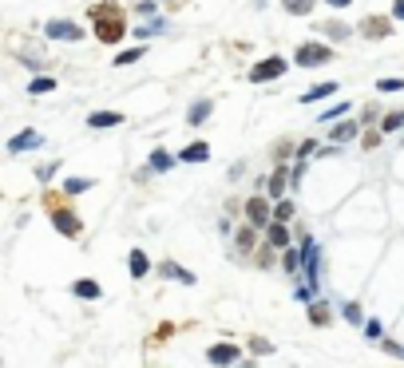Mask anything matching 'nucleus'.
Wrapping results in <instances>:
<instances>
[{
	"mask_svg": "<svg viewBox=\"0 0 404 368\" xmlns=\"http://www.w3.org/2000/svg\"><path fill=\"white\" fill-rule=\"evenodd\" d=\"M250 353H254V356H269V353H274V341H269V337H250Z\"/></svg>",
	"mask_w": 404,
	"mask_h": 368,
	"instance_id": "36",
	"label": "nucleus"
},
{
	"mask_svg": "<svg viewBox=\"0 0 404 368\" xmlns=\"http://www.w3.org/2000/svg\"><path fill=\"white\" fill-rule=\"evenodd\" d=\"M294 301H301V305H309V301H317V289L301 282V285H297V289H294Z\"/></svg>",
	"mask_w": 404,
	"mask_h": 368,
	"instance_id": "39",
	"label": "nucleus"
},
{
	"mask_svg": "<svg viewBox=\"0 0 404 368\" xmlns=\"http://www.w3.org/2000/svg\"><path fill=\"white\" fill-rule=\"evenodd\" d=\"M285 72H290V60H285V56H262V60H254V68L246 72V79L257 87H266V84H274V79H282Z\"/></svg>",
	"mask_w": 404,
	"mask_h": 368,
	"instance_id": "3",
	"label": "nucleus"
},
{
	"mask_svg": "<svg viewBox=\"0 0 404 368\" xmlns=\"http://www.w3.org/2000/svg\"><path fill=\"white\" fill-rule=\"evenodd\" d=\"M278 270H285L290 277L301 273V245H285L282 254H278Z\"/></svg>",
	"mask_w": 404,
	"mask_h": 368,
	"instance_id": "23",
	"label": "nucleus"
},
{
	"mask_svg": "<svg viewBox=\"0 0 404 368\" xmlns=\"http://www.w3.org/2000/svg\"><path fill=\"white\" fill-rule=\"evenodd\" d=\"M278 254H282V250H274V245L262 238V242H257V250L250 254V261H254L257 270H278Z\"/></svg>",
	"mask_w": 404,
	"mask_h": 368,
	"instance_id": "16",
	"label": "nucleus"
},
{
	"mask_svg": "<svg viewBox=\"0 0 404 368\" xmlns=\"http://www.w3.org/2000/svg\"><path fill=\"white\" fill-rule=\"evenodd\" d=\"M341 317L349 321V325H357V329L365 325V313H361V305H357V301H345V305H341Z\"/></svg>",
	"mask_w": 404,
	"mask_h": 368,
	"instance_id": "34",
	"label": "nucleus"
},
{
	"mask_svg": "<svg viewBox=\"0 0 404 368\" xmlns=\"http://www.w3.org/2000/svg\"><path fill=\"white\" fill-rule=\"evenodd\" d=\"M262 238H266L274 250H285V245H294V242H290V238H294V233H290V222H278V218H269V226L262 230Z\"/></svg>",
	"mask_w": 404,
	"mask_h": 368,
	"instance_id": "13",
	"label": "nucleus"
},
{
	"mask_svg": "<svg viewBox=\"0 0 404 368\" xmlns=\"http://www.w3.org/2000/svg\"><path fill=\"white\" fill-rule=\"evenodd\" d=\"M174 159H179V162H210V147H207V143H186Z\"/></svg>",
	"mask_w": 404,
	"mask_h": 368,
	"instance_id": "25",
	"label": "nucleus"
},
{
	"mask_svg": "<svg viewBox=\"0 0 404 368\" xmlns=\"http://www.w3.org/2000/svg\"><path fill=\"white\" fill-rule=\"evenodd\" d=\"M226 174H230V178H242V174H246V162H234V167H230Z\"/></svg>",
	"mask_w": 404,
	"mask_h": 368,
	"instance_id": "50",
	"label": "nucleus"
},
{
	"mask_svg": "<svg viewBox=\"0 0 404 368\" xmlns=\"http://www.w3.org/2000/svg\"><path fill=\"white\" fill-rule=\"evenodd\" d=\"M87 20H91V32L99 44H119L127 36V8L115 0H96L87 8Z\"/></svg>",
	"mask_w": 404,
	"mask_h": 368,
	"instance_id": "1",
	"label": "nucleus"
},
{
	"mask_svg": "<svg viewBox=\"0 0 404 368\" xmlns=\"http://www.w3.org/2000/svg\"><path fill=\"white\" fill-rule=\"evenodd\" d=\"M357 135H361V123H357V119H337V123L329 127V139L337 143V147H345V143H353Z\"/></svg>",
	"mask_w": 404,
	"mask_h": 368,
	"instance_id": "14",
	"label": "nucleus"
},
{
	"mask_svg": "<svg viewBox=\"0 0 404 368\" xmlns=\"http://www.w3.org/2000/svg\"><path fill=\"white\" fill-rule=\"evenodd\" d=\"M242 214H246V222H254L257 230H266L269 218H274V202H269L266 194H250L242 202Z\"/></svg>",
	"mask_w": 404,
	"mask_h": 368,
	"instance_id": "6",
	"label": "nucleus"
},
{
	"mask_svg": "<svg viewBox=\"0 0 404 368\" xmlns=\"http://www.w3.org/2000/svg\"><path fill=\"white\" fill-rule=\"evenodd\" d=\"M210 115H214V99H195V103L186 107V127H202Z\"/></svg>",
	"mask_w": 404,
	"mask_h": 368,
	"instance_id": "18",
	"label": "nucleus"
},
{
	"mask_svg": "<svg viewBox=\"0 0 404 368\" xmlns=\"http://www.w3.org/2000/svg\"><path fill=\"white\" fill-rule=\"evenodd\" d=\"M151 270H155V266H151V258H147V250H139V245H135L131 254H127V273H131L135 282H143V277H147Z\"/></svg>",
	"mask_w": 404,
	"mask_h": 368,
	"instance_id": "15",
	"label": "nucleus"
},
{
	"mask_svg": "<svg viewBox=\"0 0 404 368\" xmlns=\"http://www.w3.org/2000/svg\"><path fill=\"white\" fill-rule=\"evenodd\" d=\"M72 297H80V301H99V297H103V285H99L96 277H75Z\"/></svg>",
	"mask_w": 404,
	"mask_h": 368,
	"instance_id": "17",
	"label": "nucleus"
},
{
	"mask_svg": "<svg viewBox=\"0 0 404 368\" xmlns=\"http://www.w3.org/2000/svg\"><path fill=\"white\" fill-rule=\"evenodd\" d=\"M56 87H60L56 75H32V79H28V95H52Z\"/></svg>",
	"mask_w": 404,
	"mask_h": 368,
	"instance_id": "27",
	"label": "nucleus"
},
{
	"mask_svg": "<svg viewBox=\"0 0 404 368\" xmlns=\"http://www.w3.org/2000/svg\"><path fill=\"white\" fill-rule=\"evenodd\" d=\"M357 139H361V147H365V151H377L380 143H384V131H380V127H365Z\"/></svg>",
	"mask_w": 404,
	"mask_h": 368,
	"instance_id": "31",
	"label": "nucleus"
},
{
	"mask_svg": "<svg viewBox=\"0 0 404 368\" xmlns=\"http://www.w3.org/2000/svg\"><path fill=\"white\" fill-rule=\"evenodd\" d=\"M321 4H329V8H353V0H321Z\"/></svg>",
	"mask_w": 404,
	"mask_h": 368,
	"instance_id": "49",
	"label": "nucleus"
},
{
	"mask_svg": "<svg viewBox=\"0 0 404 368\" xmlns=\"http://www.w3.org/2000/svg\"><path fill=\"white\" fill-rule=\"evenodd\" d=\"M171 332H174V325H159V332H155V341H167Z\"/></svg>",
	"mask_w": 404,
	"mask_h": 368,
	"instance_id": "48",
	"label": "nucleus"
},
{
	"mask_svg": "<svg viewBox=\"0 0 404 368\" xmlns=\"http://www.w3.org/2000/svg\"><path fill=\"white\" fill-rule=\"evenodd\" d=\"M48 214H52V226H56L63 238H72V242H75V238L84 233V222H80V214H75L68 202H56V206H48Z\"/></svg>",
	"mask_w": 404,
	"mask_h": 368,
	"instance_id": "4",
	"label": "nucleus"
},
{
	"mask_svg": "<svg viewBox=\"0 0 404 368\" xmlns=\"http://www.w3.org/2000/svg\"><path fill=\"white\" fill-rule=\"evenodd\" d=\"M337 52L329 48V44H317V40H309V44H297L294 52V63L297 68H321V63H329Z\"/></svg>",
	"mask_w": 404,
	"mask_h": 368,
	"instance_id": "5",
	"label": "nucleus"
},
{
	"mask_svg": "<svg viewBox=\"0 0 404 368\" xmlns=\"http://www.w3.org/2000/svg\"><path fill=\"white\" fill-rule=\"evenodd\" d=\"M392 20H404V0H392Z\"/></svg>",
	"mask_w": 404,
	"mask_h": 368,
	"instance_id": "47",
	"label": "nucleus"
},
{
	"mask_svg": "<svg viewBox=\"0 0 404 368\" xmlns=\"http://www.w3.org/2000/svg\"><path fill=\"white\" fill-rule=\"evenodd\" d=\"M321 266H325V258H321V245L309 238V233H301V277H306V285H313L321 293Z\"/></svg>",
	"mask_w": 404,
	"mask_h": 368,
	"instance_id": "2",
	"label": "nucleus"
},
{
	"mask_svg": "<svg viewBox=\"0 0 404 368\" xmlns=\"http://www.w3.org/2000/svg\"><path fill=\"white\" fill-rule=\"evenodd\" d=\"M96 186V178H63V194L75 198V194H84V190H91Z\"/></svg>",
	"mask_w": 404,
	"mask_h": 368,
	"instance_id": "32",
	"label": "nucleus"
},
{
	"mask_svg": "<svg viewBox=\"0 0 404 368\" xmlns=\"http://www.w3.org/2000/svg\"><path fill=\"white\" fill-rule=\"evenodd\" d=\"M361 329H365V337H368V341H380V337H384V325H380V321H365Z\"/></svg>",
	"mask_w": 404,
	"mask_h": 368,
	"instance_id": "43",
	"label": "nucleus"
},
{
	"mask_svg": "<svg viewBox=\"0 0 404 368\" xmlns=\"http://www.w3.org/2000/svg\"><path fill=\"white\" fill-rule=\"evenodd\" d=\"M380 348H384L389 356H404V344H396V341H384V337H380Z\"/></svg>",
	"mask_w": 404,
	"mask_h": 368,
	"instance_id": "45",
	"label": "nucleus"
},
{
	"mask_svg": "<svg viewBox=\"0 0 404 368\" xmlns=\"http://www.w3.org/2000/svg\"><path fill=\"white\" fill-rule=\"evenodd\" d=\"M365 40H389L392 36V16H380V13H373V16H365L361 20V28H357Z\"/></svg>",
	"mask_w": 404,
	"mask_h": 368,
	"instance_id": "11",
	"label": "nucleus"
},
{
	"mask_svg": "<svg viewBox=\"0 0 404 368\" xmlns=\"http://www.w3.org/2000/svg\"><path fill=\"white\" fill-rule=\"evenodd\" d=\"M230 238H234V254H238V258H250L257 250V242H262V230H257L254 222H242Z\"/></svg>",
	"mask_w": 404,
	"mask_h": 368,
	"instance_id": "8",
	"label": "nucleus"
},
{
	"mask_svg": "<svg viewBox=\"0 0 404 368\" xmlns=\"http://www.w3.org/2000/svg\"><path fill=\"white\" fill-rule=\"evenodd\" d=\"M123 119H127L123 111H91V115H87V127H91V131H107V127H119Z\"/></svg>",
	"mask_w": 404,
	"mask_h": 368,
	"instance_id": "21",
	"label": "nucleus"
},
{
	"mask_svg": "<svg viewBox=\"0 0 404 368\" xmlns=\"http://www.w3.org/2000/svg\"><path fill=\"white\" fill-rule=\"evenodd\" d=\"M155 270H159V277H167V282H183V285H195V282H198L195 273H190V270H183L179 261H159Z\"/></svg>",
	"mask_w": 404,
	"mask_h": 368,
	"instance_id": "19",
	"label": "nucleus"
},
{
	"mask_svg": "<svg viewBox=\"0 0 404 368\" xmlns=\"http://www.w3.org/2000/svg\"><path fill=\"white\" fill-rule=\"evenodd\" d=\"M285 186H290V162H278V167L266 174V198L269 202L285 198Z\"/></svg>",
	"mask_w": 404,
	"mask_h": 368,
	"instance_id": "12",
	"label": "nucleus"
},
{
	"mask_svg": "<svg viewBox=\"0 0 404 368\" xmlns=\"http://www.w3.org/2000/svg\"><path fill=\"white\" fill-rule=\"evenodd\" d=\"M159 4H183V0H159Z\"/></svg>",
	"mask_w": 404,
	"mask_h": 368,
	"instance_id": "53",
	"label": "nucleus"
},
{
	"mask_svg": "<svg viewBox=\"0 0 404 368\" xmlns=\"http://www.w3.org/2000/svg\"><path fill=\"white\" fill-rule=\"evenodd\" d=\"M174 162H179V159H174L171 151H163V147H155V151L147 155V167H151V174H167V171H174Z\"/></svg>",
	"mask_w": 404,
	"mask_h": 368,
	"instance_id": "24",
	"label": "nucleus"
},
{
	"mask_svg": "<svg viewBox=\"0 0 404 368\" xmlns=\"http://www.w3.org/2000/svg\"><path fill=\"white\" fill-rule=\"evenodd\" d=\"M234 360H242V348L234 341H218L207 348V365H214V368H234Z\"/></svg>",
	"mask_w": 404,
	"mask_h": 368,
	"instance_id": "9",
	"label": "nucleus"
},
{
	"mask_svg": "<svg viewBox=\"0 0 404 368\" xmlns=\"http://www.w3.org/2000/svg\"><path fill=\"white\" fill-rule=\"evenodd\" d=\"M401 127H404V111H389V115L380 119V131H384V135H392V131H401Z\"/></svg>",
	"mask_w": 404,
	"mask_h": 368,
	"instance_id": "35",
	"label": "nucleus"
},
{
	"mask_svg": "<svg viewBox=\"0 0 404 368\" xmlns=\"http://www.w3.org/2000/svg\"><path fill=\"white\" fill-rule=\"evenodd\" d=\"M313 28H317L325 40H333V44H341V40L353 36V28L345 24V20H321V24H313Z\"/></svg>",
	"mask_w": 404,
	"mask_h": 368,
	"instance_id": "20",
	"label": "nucleus"
},
{
	"mask_svg": "<svg viewBox=\"0 0 404 368\" xmlns=\"http://www.w3.org/2000/svg\"><path fill=\"white\" fill-rule=\"evenodd\" d=\"M147 56V44H135V48H123V52H115V68H127V63H139Z\"/></svg>",
	"mask_w": 404,
	"mask_h": 368,
	"instance_id": "28",
	"label": "nucleus"
},
{
	"mask_svg": "<svg viewBox=\"0 0 404 368\" xmlns=\"http://www.w3.org/2000/svg\"><path fill=\"white\" fill-rule=\"evenodd\" d=\"M234 368H257V360H234Z\"/></svg>",
	"mask_w": 404,
	"mask_h": 368,
	"instance_id": "52",
	"label": "nucleus"
},
{
	"mask_svg": "<svg viewBox=\"0 0 404 368\" xmlns=\"http://www.w3.org/2000/svg\"><path fill=\"white\" fill-rule=\"evenodd\" d=\"M337 95V84H313L309 91H301V103H317V99Z\"/></svg>",
	"mask_w": 404,
	"mask_h": 368,
	"instance_id": "29",
	"label": "nucleus"
},
{
	"mask_svg": "<svg viewBox=\"0 0 404 368\" xmlns=\"http://www.w3.org/2000/svg\"><path fill=\"white\" fill-rule=\"evenodd\" d=\"M44 36H48L52 44H60V40H68V44H80V40H84V24H75V20H60V16H56V20H48V24H44Z\"/></svg>",
	"mask_w": 404,
	"mask_h": 368,
	"instance_id": "7",
	"label": "nucleus"
},
{
	"mask_svg": "<svg viewBox=\"0 0 404 368\" xmlns=\"http://www.w3.org/2000/svg\"><path fill=\"white\" fill-rule=\"evenodd\" d=\"M131 13H139L143 20H147V16H159V0H139V4H135Z\"/></svg>",
	"mask_w": 404,
	"mask_h": 368,
	"instance_id": "40",
	"label": "nucleus"
},
{
	"mask_svg": "<svg viewBox=\"0 0 404 368\" xmlns=\"http://www.w3.org/2000/svg\"><path fill=\"white\" fill-rule=\"evenodd\" d=\"M297 159L306 162V159H313V155H317V143H313V139H306V143H297V151H294Z\"/></svg>",
	"mask_w": 404,
	"mask_h": 368,
	"instance_id": "42",
	"label": "nucleus"
},
{
	"mask_svg": "<svg viewBox=\"0 0 404 368\" xmlns=\"http://www.w3.org/2000/svg\"><path fill=\"white\" fill-rule=\"evenodd\" d=\"M294 143H290V139H285V143H274V162H290L294 159Z\"/></svg>",
	"mask_w": 404,
	"mask_h": 368,
	"instance_id": "38",
	"label": "nucleus"
},
{
	"mask_svg": "<svg viewBox=\"0 0 404 368\" xmlns=\"http://www.w3.org/2000/svg\"><path fill=\"white\" fill-rule=\"evenodd\" d=\"M40 147H44V135L36 127H24V131H16L8 139V155H28V151H40Z\"/></svg>",
	"mask_w": 404,
	"mask_h": 368,
	"instance_id": "10",
	"label": "nucleus"
},
{
	"mask_svg": "<svg viewBox=\"0 0 404 368\" xmlns=\"http://www.w3.org/2000/svg\"><path fill=\"white\" fill-rule=\"evenodd\" d=\"M349 107H353V103H333V107H325L321 111V123H337V119H345V115H349Z\"/></svg>",
	"mask_w": 404,
	"mask_h": 368,
	"instance_id": "33",
	"label": "nucleus"
},
{
	"mask_svg": "<svg viewBox=\"0 0 404 368\" xmlns=\"http://www.w3.org/2000/svg\"><path fill=\"white\" fill-rule=\"evenodd\" d=\"M56 171H60L56 162H44V167L36 171V178H40V183H52V174H56Z\"/></svg>",
	"mask_w": 404,
	"mask_h": 368,
	"instance_id": "44",
	"label": "nucleus"
},
{
	"mask_svg": "<svg viewBox=\"0 0 404 368\" xmlns=\"http://www.w3.org/2000/svg\"><path fill=\"white\" fill-rule=\"evenodd\" d=\"M218 233H222V238H230V233H234V226H230V218H222V222H218Z\"/></svg>",
	"mask_w": 404,
	"mask_h": 368,
	"instance_id": "51",
	"label": "nucleus"
},
{
	"mask_svg": "<svg viewBox=\"0 0 404 368\" xmlns=\"http://www.w3.org/2000/svg\"><path fill=\"white\" fill-rule=\"evenodd\" d=\"M317 8V0H282V13H290V16H309Z\"/></svg>",
	"mask_w": 404,
	"mask_h": 368,
	"instance_id": "30",
	"label": "nucleus"
},
{
	"mask_svg": "<svg viewBox=\"0 0 404 368\" xmlns=\"http://www.w3.org/2000/svg\"><path fill=\"white\" fill-rule=\"evenodd\" d=\"M163 32H171V20H167V16H147V20H143V24L135 28V36H139V40L163 36Z\"/></svg>",
	"mask_w": 404,
	"mask_h": 368,
	"instance_id": "22",
	"label": "nucleus"
},
{
	"mask_svg": "<svg viewBox=\"0 0 404 368\" xmlns=\"http://www.w3.org/2000/svg\"><path fill=\"white\" fill-rule=\"evenodd\" d=\"M306 309H309V325H313V329H325L333 321V309L325 305V301H309Z\"/></svg>",
	"mask_w": 404,
	"mask_h": 368,
	"instance_id": "26",
	"label": "nucleus"
},
{
	"mask_svg": "<svg viewBox=\"0 0 404 368\" xmlns=\"http://www.w3.org/2000/svg\"><path fill=\"white\" fill-rule=\"evenodd\" d=\"M377 91H404V79L401 75H384V79H377Z\"/></svg>",
	"mask_w": 404,
	"mask_h": 368,
	"instance_id": "41",
	"label": "nucleus"
},
{
	"mask_svg": "<svg viewBox=\"0 0 404 368\" xmlns=\"http://www.w3.org/2000/svg\"><path fill=\"white\" fill-rule=\"evenodd\" d=\"M274 218L290 222V218H294V202H290V198H278V202H274Z\"/></svg>",
	"mask_w": 404,
	"mask_h": 368,
	"instance_id": "37",
	"label": "nucleus"
},
{
	"mask_svg": "<svg viewBox=\"0 0 404 368\" xmlns=\"http://www.w3.org/2000/svg\"><path fill=\"white\" fill-rule=\"evenodd\" d=\"M357 123H361V127H373V123H377V107H365Z\"/></svg>",
	"mask_w": 404,
	"mask_h": 368,
	"instance_id": "46",
	"label": "nucleus"
}]
</instances>
